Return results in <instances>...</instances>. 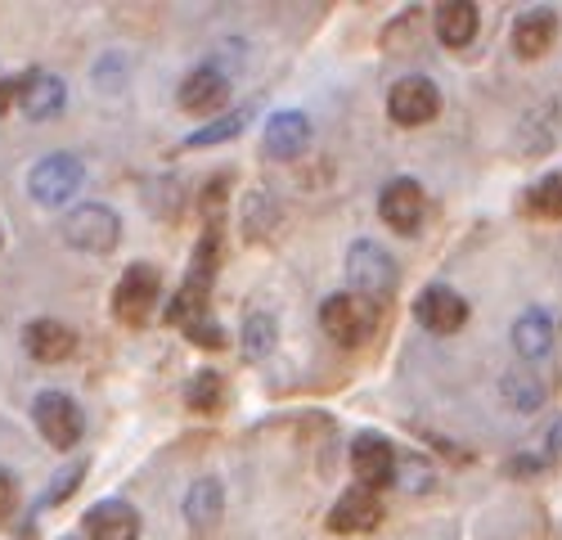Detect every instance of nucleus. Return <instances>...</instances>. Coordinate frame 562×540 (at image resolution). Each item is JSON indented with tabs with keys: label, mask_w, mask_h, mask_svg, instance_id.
I'll return each mask as SVG.
<instances>
[{
	"label": "nucleus",
	"mask_w": 562,
	"mask_h": 540,
	"mask_svg": "<svg viewBox=\"0 0 562 540\" xmlns=\"http://www.w3.org/2000/svg\"><path fill=\"white\" fill-rule=\"evenodd\" d=\"M441 113V90L432 77H401L392 90H387V117L396 126H424Z\"/></svg>",
	"instance_id": "7"
},
{
	"label": "nucleus",
	"mask_w": 562,
	"mask_h": 540,
	"mask_svg": "<svg viewBox=\"0 0 562 540\" xmlns=\"http://www.w3.org/2000/svg\"><path fill=\"white\" fill-rule=\"evenodd\" d=\"M248 122H252V109H234V113L216 117L212 126H203V131H194V135H184V145H180V149H212V145H225V140H234V135H244Z\"/></svg>",
	"instance_id": "21"
},
{
	"label": "nucleus",
	"mask_w": 562,
	"mask_h": 540,
	"mask_svg": "<svg viewBox=\"0 0 562 540\" xmlns=\"http://www.w3.org/2000/svg\"><path fill=\"white\" fill-rule=\"evenodd\" d=\"M23 86H27V72L14 77V81H0V113H10V104L23 100Z\"/></svg>",
	"instance_id": "32"
},
{
	"label": "nucleus",
	"mask_w": 562,
	"mask_h": 540,
	"mask_svg": "<svg viewBox=\"0 0 562 540\" xmlns=\"http://www.w3.org/2000/svg\"><path fill=\"white\" fill-rule=\"evenodd\" d=\"M81 180H86V167L77 154H45L32 162L27 171V194L36 207H64L77 190H81Z\"/></svg>",
	"instance_id": "5"
},
{
	"label": "nucleus",
	"mask_w": 562,
	"mask_h": 540,
	"mask_svg": "<svg viewBox=\"0 0 562 540\" xmlns=\"http://www.w3.org/2000/svg\"><path fill=\"white\" fill-rule=\"evenodd\" d=\"M158 293H162V275L158 266L149 261H131L122 270V280L113 284V315L131 329H145L154 320V306H158Z\"/></svg>",
	"instance_id": "4"
},
{
	"label": "nucleus",
	"mask_w": 562,
	"mask_h": 540,
	"mask_svg": "<svg viewBox=\"0 0 562 540\" xmlns=\"http://www.w3.org/2000/svg\"><path fill=\"white\" fill-rule=\"evenodd\" d=\"M414 320L428 334H459L468 325V302L450 284H428L414 297Z\"/></svg>",
	"instance_id": "10"
},
{
	"label": "nucleus",
	"mask_w": 562,
	"mask_h": 540,
	"mask_svg": "<svg viewBox=\"0 0 562 540\" xmlns=\"http://www.w3.org/2000/svg\"><path fill=\"white\" fill-rule=\"evenodd\" d=\"M14 514H19V482H14V473L0 469V531L14 522Z\"/></svg>",
	"instance_id": "31"
},
{
	"label": "nucleus",
	"mask_w": 562,
	"mask_h": 540,
	"mask_svg": "<svg viewBox=\"0 0 562 540\" xmlns=\"http://www.w3.org/2000/svg\"><path fill=\"white\" fill-rule=\"evenodd\" d=\"M184 405L194 415H216L225 405V379L216 370H199L190 383H184Z\"/></svg>",
	"instance_id": "22"
},
{
	"label": "nucleus",
	"mask_w": 562,
	"mask_h": 540,
	"mask_svg": "<svg viewBox=\"0 0 562 540\" xmlns=\"http://www.w3.org/2000/svg\"><path fill=\"white\" fill-rule=\"evenodd\" d=\"M81 527H86L90 540H139V514H135L131 500H117V495L90 505Z\"/></svg>",
	"instance_id": "15"
},
{
	"label": "nucleus",
	"mask_w": 562,
	"mask_h": 540,
	"mask_svg": "<svg viewBox=\"0 0 562 540\" xmlns=\"http://www.w3.org/2000/svg\"><path fill=\"white\" fill-rule=\"evenodd\" d=\"M396 482L405 491H428L432 486V469L418 460V455H405V460H396Z\"/></svg>",
	"instance_id": "30"
},
{
	"label": "nucleus",
	"mask_w": 562,
	"mask_h": 540,
	"mask_svg": "<svg viewBox=\"0 0 562 540\" xmlns=\"http://www.w3.org/2000/svg\"><path fill=\"white\" fill-rule=\"evenodd\" d=\"M59 235H64V244L77 248V252L104 257V252H113L117 239H122V216H117L113 207H104V203H77V207L64 212Z\"/></svg>",
	"instance_id": "1"
},
{
	"label": "nucleus",
	"mask_w": 562,
	"mask_h": 540,
	"mask_svg": "<svg viewBox=\"0 0 562 540\" xmlns=\"http://www.w3.org/2000/svg\"><path fill=\"white\" fill-rule=\"evenodd\" d=\"M64 104H68V86H64V77H55V72H27L23 100H19L23 117H32V122H50V117L64 113Z\"/></svg>",
	"instance_id": "17"
},
{
	"label": "nucleus",
	"mask_w": 562,
	"mask_h": 540,
	"mask_svg": "<svg viewBox=\"0 0 562 540\" xmlns=\"http://www.w3.org/2000/svg\"><path fill=\"white\" fill-rule=\"evenodd\" d=\"M379 522H383V500L369 486H347L329 509V531L338 536H360V531H373Z\"/></svg>",
	"instance_id": "11"
},
{
	"label": "nucleus",
	"mask_w": 562,
	"mask_h": 540,
	"mask_svg": "<svg viewBox=\"0 0 562 540\" xmlns=\"http://www.w3.org/2000/svg\"><path fill=\"white\" fill-rule=\"evenodd\" d=\"M477 27H482V10L473 5V0H446V5L437 10V36H441V45H450V50L473 45Z\"/></svg>",
	"instance_id": "19"
},
{
	"label": "nucleus",
	"mask_w": 562,
	"mask_h": 540,
	"mask_svg": "<svg viewBox=\"0 0 562 540\" xmlns=\"http://www.w3.org/2000/svg\"><path fill=\"white\" fill-rule=\"evenodd\" d=\"M270 225H274V203H270V194H266V190L248 194V203H244V230H248V239L270 235Z\"/></svg>",
	"instance_id": "26"
},
{
	"label": "nucleus",
	"mask_w": 562,
	"mask_h": 540,
	"mask_svg": "<svg viewBox=\"0 0 562 540\" xmlns=\"http://www.w3.org/2000/svg\"><path fill=\"white\" fill-rule=\"evenodd\" d=\"M225 100H229V77H225L221 68H212L207 59L180 81V95H176V104H180L184 113H199V117L221 113Z\"/></svg>",
	"instance_id": "13"
},
{
	"label": "nucleus",
	"mask_w": 562,
	"mask_h": 540,
	"mask_svg": "<svg viewBox=\"0 0 562 540\" xmlns=\"http://www.w3.org/2000/svg\"><path fill=\"white\" fill-rule=\"evenodd\" d=\"M311 145V117L297 113V109H279L266 117V131H261V149L279 162H293L302 158Z\"/></svg>",
	"instance_id": "12"
},
{
	"label": "nucleus",
	"mask_w": 562,
	"mask_h": 540,
	"mask_svg": "<svg viewBox=\"0 0 562 540\" xmlns=\"http://www.w3.org/2000/svg\"><path fill=\"white\" fill-rule=\"evenodd\" d=\"M424 212H428V199H424V185L414 176H396L383 185L379 194V216L392 225L396 235H414L424 225Z\"/></svg>",
	"instance_id": "9"
},
{
	"label": "nucleus",
	"mask_w": 562,
	"mask_h": 540,
	"mask_svg": "<svg viewBox=\"0 0 562 540\" xmlns=\"http://www.w3.org/2000/svg\"><path fill=\"white\" fill-rule=\"evenodd\" d=\"M180 514H184V522H190V531L207 536L221 522V514H225V486L216 477H199L190 491H184Z\"/></svg>",
	"instance_id": "18"
},
{
	"label": "nucleus",
	"mask_w": 562,
	"mask_h": 540,
	"mask_svg": "<svg viewBox=\"0 0 562 540\" xmlns=\"http://www.w3.org/2000/svg\"><path fill=\"white\" fill-rule=\"evenodd\" d=\"M225 194H229V176H212L207 185L199 190V212H203V221H207V225H221Z\"/></svg>",
	"instance_id": "28"
},
{
	"label": "nucleus",
	"mask_w": 562,
	"mask_h": 540,
	"mask_svg": "<svg viewBox=\"0 0 562 540\" xmlns=\"http://www.w3.org/2000/svg\"><path fill=\"white\" fill-rule=\"evenodd\" d=\"M558 41V14L536 5V10H522L518 23H513V50L522 59H544L549 45Z\"/></svg>",
	"instance_id": "16"
},
{
	"label": "nucleus",
	"mask_w": 562,
	"mask_h": 540,
	"mask_svg": "<svg viewBox=\"0 0 562 540\" xmlns=\"http://www.w3.org/2000/svg\"><path fill=\"white\" fill-rule=\"evenodd\" d=\"M81 477H86V460L81 464H68L64 473H55V482H50V491H45L41 495V505L36 509H55V505H64L68 500V495L81 486Z\"/></svg>",
	"instance_id": "27"
},
{
	"label": "nucleus",
	"mask_w": 562,
	"mask_h": 540,
	"mask_svg": "<svg viewBox=\"0 0 562 540\" xmlns=\"http://www.w3.org/2000/svg\"><path fill=\"white\" fill-rule=\"evenodd\" d=\"M549 450H562V419L549 428Z\"/></svg>",
	"instance_id": "33"
},
{
	"label": "nucleus",
	"mask_w": 562,
	"mask_h": 540,
	"mask_svg": "<svg viewBox=\"0 0 562 540\" xmlns=\"http://www.w3.org/2000/svg\"><path fill=\"white\" fill-rule=\"evenodd\" d=\"M319 329L329 334L334 342L342 347H360L373 338V329H379V302H369L360 293H329L319 302Z\"/></svg>",
	"instance_id": "2"
},
{
	"label": "nucleus",
	"mask_w": 562,
	"mask_h": 540,
	"mask_svg": "<svg viewBox=\"0 0 562 540\" xmlns=\"http://www.w3.org/2000/svg\"><path fill=\"white\" fill-rule=\"evenodd\" d=\"M145 194H149V199H145V203H149V212H158V216H167V221H176V216H180V199H176V194H180V185H176V180H154V185H149Z\"/></svg>",
	"instance_id": "29"
},
{
	"label": "nucleus",
	"mask_w": 562,
	"mask_h": 540,
	"mask_svg": "<svg viewBox=\"0 0 562 540\" xmlns=\"http://www.w3.org/2000/svg\"><path fill=\"white\" fill-rule=\"evenodd\" d=\"M32 424H36V432L50 441L55 450H72L81 441V428H86L81 405L68 392H41L32 401Z\"/></svg>",
	"instance_id": "6"
},
{
	"label": "nucleus",
	"mask_w": 562,
	"mask_h": 540,
	"mask_svg": "<svg viewBox=\"0 0 562 540\" xmlns=\"http://www.w3.org/2000/svg\"><path fill=\"white\" fill-rule=\"evenodd\" d=\"M396 446L383 437V432H360L351 441V473H356V486H369L379 491L387 482H396Z\"/></svg>",
	"instance_id": "8"
},
{
	"label": "nucleus",
	"mask_w": 562,
	"mask_h": 540,
	"mask_svg": "<svg viewBox=\"0 0 562 540\" xmlns=\"http://www.w3.org/2000/svg\"><path fill=\"white\" fill-rule=\"evenodd\" d=\"M23 347L41 365H59V360H68L77 351V334L64 320H55V315H36L23 329Z\"/></svg>",
	"instance_id": "14"
},
{
	"label": "nucleus",
	"mask_w": 562,
	"mask_h": 540,
	"mask_svg": "<svg viewBox=\"0 0 562 540\" xmlns=\"http://www.w3.org/2000/svg\"><path fill=\"white\" fill-rule=\"evenodd\" d=\"M244 356L248 360H266L270 351H274V342H279V320L270 311H252L248 320H244Z\"/></svg>",
	"instance_id": "23"
},
{
	"label": "nucleus",
	"mask_w": 562,
	"mask_h": 540,
	"mask_svg": "<svg viewBox=\"0 0 562 540\" xmlns=\"http://www.w3.org/2000/svg\"><path fill=\"white\" fill-rule=\"evenodd\" d=\"M527 212H536L544 221H562V171L544 176L540 185L527 190Z\"/></svg>",
	"instance_id": "24"
},
{
	"label": "nucleus",
	"mask_w": 562,
	"mask_h": 540,
	"mask_svg": "<svg viewBox=\"0 0 562 540\" xmlns=\"http://www.w3.org/2000/svg\"><path fill=\"white\" fill-rule=\"evenodd\" d=\"M504 401L513 410H536L544 401V387L531 379V374H504Z\"/></svg>",
	"instance_id": "25"
},
{
	"label": "nucleus",
	"mask_w": 562,
	"mask_h": 540,
	"mask_svg": "<svg viewBox=\"0 0 562 540\" xmlns=\"http://www.w3.org/2000/svg\"><path fill=\"white\" fill-rule=\"evenodd\" d=\"M513 347H518L522 360L549 356V347H553V320H549V311H540V306L522 311L518 320H513Z\"/></svg>",
	"instance_id": "20"
},
{
	"label": "nucleus",
	"mask_w": 562,
	"mask_h": 540,
	"mask_svg": "<svg viewBox=\"0 0 562 540\" xmlns=\"http://www.w3.org/2000/svg\"><path fill=\"white\" fill-rule=\"evenodd\" d=\"M347 280H351V293L369 302H387L396 293V257L379 239H356L347 248Z\"/></svg>",
	"instance_id": "3"
}]
</instances>
